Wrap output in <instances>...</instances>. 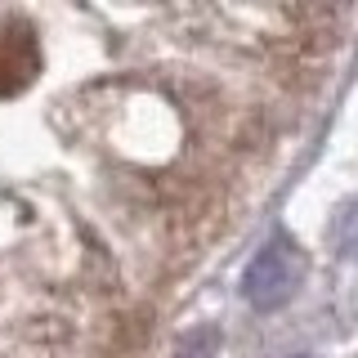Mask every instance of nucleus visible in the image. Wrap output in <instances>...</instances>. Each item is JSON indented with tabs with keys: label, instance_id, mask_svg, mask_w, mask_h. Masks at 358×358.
Returning a JSON list of instances; mask_svg holds the SVG:
<instances>
[{
	"label": "nucleus",
	"instance_id": "f257e3e1",
	"mask_svg": "<svg viewBox=\"0 0 358 358\" xmlns=\"http://www.w3.org/2000/svg\"><path fill=\"white\" fill-rule=\"evenodd\" d=\"M296 282H300V260L296 251L273 238L268 246H260V255H255L251 264H246V278H242V296L251 309L260 313H273L282 309L291 296H296Z\"/></svg>",
	"mask_w": 358,
	"mask_h": 358
},
{
	"label": "nucleus",
	"instance_id": "f03ea898",
	"mask_svg": "<svg viewBox=\"0 0 358 358\" xmlns=\"http://www.w3.org/2000/svg\"><path fill=\"white\" fill-rule=\"evenodd\" d=\"M41 72V45L36 31L27 22H14V27L0 31V99L22 94Z\"/></svg>",
	"mask_w": 358,
	"mask_h": 358
},
{
	"label": "nucleus",
	"instance_id": "7ed1b4c3",
	"mask_svg": "<svg viewBox=\"0 0 358 358\" xmlns=\"http://www.w3.org/2000/svg\"><path fill=\"white\" fill-rule=\"evenodd\" d=\"M215 354H220V331L215 327H193L175 350V358H215Z\"/></svg>",
	"mask_w": 358,
	"mask_h": 358
}]
</instances>
